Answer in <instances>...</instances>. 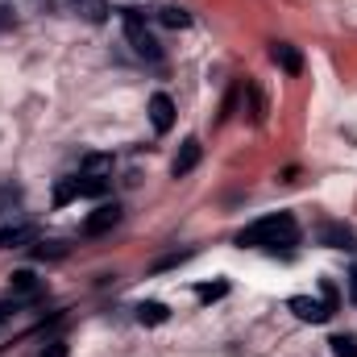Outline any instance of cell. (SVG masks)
Returning <instances> with one entry per match:
<instances>
[{
    "mask_svg": "<svg viewBox=\"0 0 357 357\" xmlns=\"http://www.w3.org/2000/svg\"><path fill=\"white\" fill-rule=\"evenodd\" d=\"M21 204V187L13 178H0V212H13Z\"/></svg>",
    "mask_w": 357,
    "mask_h": 357,
    "instance_id": "14",
    "label": "cell"
},
{
    "mask_svg": "<svg viewBox=\"0 0 357 357\" xmlns=\"http://www.w3.org/2000/svg\"><path fill=\"white\" fill-rule=\"evenodd\" d=\"M320 299H324V303H328V312H337V307H341V295H337V287H333V282H328V278H324V282H320Z\"/></svg>",
    "mask_w": 357,
    "mask_h": 357,
    "instance_id": "20",
    "label": "cell"
},
{
    "mask_svg": "<svg viewBox=\"0 0 357 357\" xmlns=\"http://www.w3.org/2000/svg\"><path fill=\"white\" fill-rule=\"evenodd\" d=\"M84 175L108 178L112 175V154H88V158H84Z\"/></svg>",
    "mask_w": 357,
    "mask_h": 357,
    "instance_id": "13",
    "label": "cell"
},
{
    "mask_svg": "<svg viewBox=\"0 0 357 357\" xmlns=\"http://www.w3.org/2000/svg\"><path fill=\"white\" fill-rule=\"evenodd\" d=\"M171 320V307L167 303H158V299H146V303H137V324H167Z\"/></svg>",
    "mask_w": 357,
    "mask_h": 357,
    "instance_id": "11",
    "label": "cell"
},
{
    "mask_svg": "<svg viewBox=\"0 0 357 357\" xmlns=\"http://www.w3.org/2000/svg\"><path fill=\"white\" fill-rule=\"evenodd\" d=\"M38 241V225H4L0 229V250H21Z\"/></svg>",
    "mask_w": 357,
    "mask_h": 357,
    "instance_id": "7",
    "label": "cell"
},
{
    "mask_svg": "<svg viewBox=\"0 0 357 357\" xmlns=\"http://www.w3.org/2000/svg\"><path fill=\"white\" fill-rule=\"evenodd\" d=\"M320 241L328 245V250H349V254H357V237L349 225H341V220H328L324 229H320Z\"/></svg>",
    "mask_w": 357,
    "mask_h": 357,
    "instance_id": "6",
    "label": "cell"
},
{
    "mask_svg": "<svg viewBox=\"0 0 357 357\" xmlns=\"http://www.w3.org/2000/svg\"><path fill=\"white\" fill-rule=\"evenodd\" d=\"M67 354H71V349H67L63 341H50V345H46V349H42L38 357H67Z\"/></svg>",
    "mask_w": 357,
    "mask_h": 357,
    "instance_id": "21",
    "label": "cell"
},
{
    "mask_svg": "<svg viewBox=\"0 0 357 357\" xmlns=\"http://www.w3.org/2000/svg\"><path fill=\"white\" fill-rule=\"evenodd\" d=\"M125 38H129V46H133L142 59H150V63H158V59H162L158 38L146 29V17H142L137 8H125Z\"/></svg>",
    "mask_w": 357,
    "mask_h": 357,
    "instance_id": "2",
    "label": "cell"
},
{
    "mask_svg": "<svg viewBox=\"0 0 357 357\" xmlns=\"http://www.w3.org/2000/svg\"><path fill=\"white\" fill-rule=\"evenodd\" d=\"M270 59H274L287 75H299V71H303V54H299L295 46H287V42H274V46H270Z\"/></svg>",
    "mask_w": 357,
    "mask_h": 357,
    "instance_id": "10",
    "label": "cell"
},
{
    "mask_svg": "<svg viewBox=\"0 0 357 357\" xmlns=\"http://www.w3.org/2000/svg\"><path fill=\"white\" fill-rule=\"evenodd\" d=\"M33 254H38V258H50V262H54V258H67V245H63V241H42V245H38Z\"/></svg>",
    "mask_w": 357,
    "mask_h": 357,
    "instance_id": "19",
    "label": "cell"
},
{
    "mask_svg": "<svg viewBox=\"0 0 357 357\" xmlns=\"http://www.w3.org/2000/svg\"><path fill=\"white\" fill-rule=\"evenodd\" d=\"M328 345H333V357H357V337H349V333L333 337Z\"/></svg>",
    "mask_w": 357,
    "mask_h": 357,
    "instance_id": "18",
    "label": "cell"
},
{
    "mask_svg": "<svg viewBox=\"0 0 357 357\" xmlns=\"http://www.w3.org/2000/svg\"><path fill=\"white\" fill-rule=\"evenodd\" d=\"M349 295H354V303H357V266L349 270Z\"/></svg>",
    "mask_w": 357,
    "mask_h": 357,
    "instance_id": "23",
    "label": "cell"
},
{
    "mask_svg": "<svg viewBox=\"0 0 357 357\" xmlns=\"http://www.w3.org/2000/svg\"><path fill=\"white\" fill-rule=\"evenodd\" d=\"M303 324H324L333 312H328V303L324 299H312V295H291V303H287Z\"/></svg>",
    "mask_w": 357,
    "mask_h": 357,
    "instance_id": "3",
    "label": "cell"
},
{
    "mask_svg": "<svg viewBox=\"0 0 357 357\" xmlns=\"http://www.w3.org/2000/svg\"><path fill=\"white\" fill-rule=\"evenodd\" d=\"M71 8L91 21V25H100V21H108V0H71Z\"/></svg>",
    "mask_w": 357,
    "mask_h": 357,
    "instance_id": "12",
    "label": "cell"
},
{
    "mask_svg": "<svg viewBox=\"0 0 357 357\" xmlns=\"http://www.w3.org/2000/svg\"><path fill=\"white\" fill-rule=\"evenodd\" d=\"M299 237V225L291 212H274V216H262L254 220L250 229L237 233V245H295Z\"/></svg>",
    "mask_w": 357,
    "mask_h": 357,
    "instance_id": "1",
    "label": "cell"
},
{
    "mask_svg": "<svg viewBox=\"0 0 357 357\" xmlns=\"http://www.w3.org/2000/svg\"><path fill=\"white\" fill-rule=\"evenodd\" d=\"M13 25H17V17L8 8H0V29H13Z\"/></svg>",
    "mask_w": 357,
    "mask_h": 357,
    "instance_id": "22",
    "label": "cell"
},
{
    "mask_svg": "<svg viewBox=\"0 0 357 357\" xmlns=\"http://www.w3.org/2000/svg\"><path fill=\"white\" fill-rule=\"evenodd\" d=\"M158 21H162V25H171V29H187V25H191V17H187L183 8H175V4L158 8Z\"/></svg>",
    "mask_w": 357,
    "mask_h": 357,
    "instance_id": "16",
    "label": "cell"
},
{
    "mask_svg": "<svg viewBox=\"0 0 357 357\" xmlns=\"http://www.w3.org/2000/svg\"><path fill=\"white\" fill-rule=\"evenodd\" d=\"M199 154H204V150H199V142H195V137H187V142H183V146H178L175 162H171V175H175V178L191 175V171H195V167H199Z\"/></svg>",
    "mask_w": 357,
    "mask_h": 357,
    "instance_id": "8",
    "label": "cell"
},
{
    "mask_svg": "<svg viewBox=\"0 0 357 357\" xmlns=\"http://www.w3.org/2000/svg\"><path fill=\"white\" fill-rule=\"evenodd\" d=\"M225 295H229V282H199V287H195V299H204V303L225 299Z\"/></svg>",
    "mask_w": 357,
    "mask_h": 357,
    "instance_id": "17",
    "label": "cell"
},
{
    "mask_svg": "<svg viewBox=\"0 0 357 357\" xmlns=\"http://www.w3.org/2000/svg\"><path fill=\"white\" fill-rule=\"evenodd\" d=\"M71 199H84V195H79V175L63 178V183L54 187V204H59V208H63V204H71Z\"/></svg>",
    "mask_w": 357,
    "mask_h": 357,
    "instance_id": "15",
    "label": "cell"
},
{
    "mask_svg": "<svg viewBox=\"0 0 357 357\" xmlns=\"http://www.w3.org/2000/svg\"><path fill=\"white\" fill-rule=\"evenodd\" d=\"M116 225H121V204L112 199V204H100L88 220H84V233H88V237H100V233H108V229H116Z\"/></svg>",
    "mask_w": 357,
    "mask_h": 357,
    "instance_id": "4",
    "label": "cell"
},
{
    "mask_svg": "<svg viewBox=\"0 0 357 357\" xmlns=\"http://www.w3.org/2000/svg\"><path fill=\"white\" fill-rule=\"evenodd\" d=\"M8 312H13V307H8V303H0V324L8 320Z\"/></svg>",
    "mask_w": 357,
    "mask_h": 357,
    "instance_id": "24",
    "label": "cell"
},
{
    "mask_svg": "<svg viewBox=\"0 0 357 357\" xmlns=\"http://www.w3.org/2000/svg\"><path fill=\"white\" fill-rule=\"evenodd\" d=\"M150 125H154V133H171L175 129V100L167 91L150 96Z\"/></svg>",
    "mask_w": 357,
    "mask_h": 357,
    "instance_id": "5",
    "label": "cell"
},
{
    "mask_svg": "<svg viewBox=\"0 0 357 357\" xmlns=\"http://www.w3.org/2000/svg\"><path fill=\"white\" fill-rule=\"evenodd\" d=\"M8 287H13V295H21V299H33V295L46 291V282H42L33 270H13V274H8Z\"/></svg>",
    "mask_w": 357,
    "mask_h": 357,
    "instance_id": "9",
    "label": "cell"
}]
</instances>
